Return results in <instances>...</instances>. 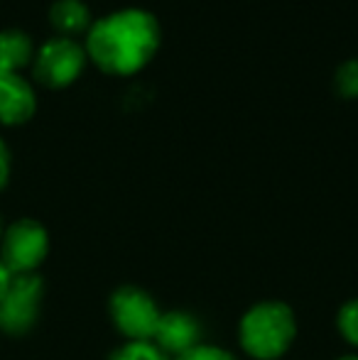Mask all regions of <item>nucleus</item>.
I'll return each mask as SVG.
<instances>
[{
  "instance_id": "423d86ee",
  "label": "nucleus",
  "mask_w": 358,
  "mask_h": 360,
  "mask_svg": "<svg viewBox=\"0 0 358 360\" xmlns=\"http://www.w3.org/2000/svg\"><path fill=\"white\" fill-rule=\"evenodd\" d=\"M42 299V280L37 275H15L0 297V328L8 333H25L34 326Z\"/></svg>"
},
{
  "instance_id": "6e6552de",
  "label": "nucleus",
  "mask_w": 358,
  "mask_h": 360,
  "mask_svg": "<svg viewBox=\"0 0 358 360\" xmlns=\"http://www.w3.org/2000/svg\"><path fill=\"white\" fill-rule=\"evenodd\" d=\"M199 336H201V328L196 323V319L191 314L184 311H170L160 316L158 323V331H155V346L167 356H184L186 351L199 346Z\"/></svg>"
},
{
  "instance_id": "a211bd4d",
  "label": "nucleus",
  "mask_w": 358,
  "mask_h": 360,
  "mask_svg": "<svg viewBox=\"0 0 358 360\" xmlns=\"http://www.w3.org/2000/svg\"><path fill=\"white\" fill-rule=\"evenodd\" d=\"M0 233H3V226H0Z\"/></svg>"
},
{
  "instance_id": "f257e3e1",
  "label": "nucleus",
  "mask_w": 358,
  "mask_h": 360,
  "mask_svg": "<svg viewBox=\"0 0 358 360\" xmlns=\"http://www.w3.org/2000/svg\"><path fill=\"white\" fill-rule=\"evenodd\" d=\"M160 47V25L148 10L125 8L96 20L87 32V57L108 74H135Z\"/></svg>"
},
{
  "instance_id": "f03ea898",
  "label": "nucleus",
  "mask_w": 358,
  "mask_h": 360,
  "mask_svg": "<svg viewBox=\"0 0 358 360\" xmlns=\"http://www.w3.org/2000/svg\"><path fill=\"white\" fill-rule=\"evenodd\" d=\"M297 333L295 314L282 302H260L241 321V346L258 360H277Z\"/></svg>"
},
{
  "instance_id": "0eeeda50",
  "label": "nucleus",
  "mask_w": 358,
  "mask_h": 360,
  "mask_svg": "<svg viewBox=\"0 0 358 360\" xmlns=\"http://www.w3.org/2000/svg\"><path fill=\"white\" fill-rule=\"evenodd\" d=\"M37 94L23 74H0V123L20 125L32 118Z\"/></svg>"
},
{
  "instance_id": "2eb2a0df",
  "label": "nucleus",
  "mask_w": 358,
  "mask_h": 360,
  "mask_svg": "<svg viewBox=\"0 0 358 360\" xmlns=\"http://www.w3.org/2000/svg\"><path fill=\"white\" fill-rule=\"evenodd\" d=\"M10 179V150L5 145V140L0 138V189L8 184Z\"/></svg>"
},
{
  "instance_id": "9b49d317",
  "label": "nucleus",
  "mask_w": 358,
  "mask_h": 360,
  "mask_svg": "<svg viewBox=\"0 0 358 360\" xmlns=\"http://www.w3.org/2000/svg\"><path fill=\"white\" fill-rule=\"evenodd\" d=\"M110 360H167V356L150 341H130L118 348Z\"/></svg>"
},
{
  "instance_id": "dca6fc26",
  "label": "nucleus",
  "mask_w": 358,
  "mask_h": 360,
  "mask_svg": "<svg viewBox=\"0 0 358 360\" xmlns=\"http://www.w3.org/2000/svg\"><path fill=\"white\" fill-rule=\"evenodd\" d=\"M10 280H13V275L8 272V267L0 262V297L5 294V289H8V285H10Z\"/></svg>"
},
{
  "instance_id": "7ed1b4c3",
  "label": "nucleus",
  "mask_w": 358,
  "mask_h": 360,
  "mask_svg": "<svg viewBox=\"0 0 358 360\" xmlns=\"http://www.w3.org/2000/svg\"><path fill=\"white\" fill-rule=\"evenodd\" d=\"M84 64H87V49L74 37L57 34L34 52L32 72L39 84L49 86V89H62L74 79H79Z\"/></svg>"
},
{
  "instance_id": "4468645a",
  "label": "nucleus",
  "mask_w": 358,
  "mask_h": 360,
  "mask_svg": "<svg viewBox=\"0 0 358 360\" xmlns=\"http://www.w3.org/2000/svg\"><path fill=\"white\" fill-rule=\"evenodd\" d=\"M177 360H236L231 356L229 351H224V348H216V346H196L191 348V351H186L184 356H179Z\"/></svg>"
},
{
  "instance_id": "f8f14e48",
  "label": "nucleus",
  "mask_w": 358,
  "mask_h": 360,
  "mask_svg": "<svg viewBox=\"0 0 358 360\" xmlns=\"http://www.w3.org/2000/svg\"><path fill=\"white\" fill-rule=\"evenodd\" d=\"M334 86L344 98H358V59H349L336 69Z\"/></svg>"
},
{
  "instance_id": "ddd939ff",
  "label": "nucleus",
  "mask_w": 358,
  "mask_h": 360,
  "mask_svg": "<svg viewBox=\"0 0 358 360\" xmlns=\"http://www.w3.org/2000/svg\"><path fill=\"white\" fill-rule=\"evenodd\" d=\"M339 331L349 343L358 346V299H351L339 311Z\"/></svg>"
},
{
  "instance_id": "9d476101",
  "label": "nucleus",
  "mask_w": 358,
  "mask_h": 360,
  "mask_svg": "<svg viewBox=\"0 0 358 360\" xmlns=\"http://www.w3.org/2000/svg\"><path fill=\"white\" fill-rule=\"evenodd\" d=\"M49 22L62 37H74L91 27V13L84 0H54L49 5Z\"/></svg>"
},
{
  "instance_id": "39448f33",
  "label": "nucleus",
  "mask_w": 358,
  "mask_h": 360,
  "mask_svg": "<svg viewBox=\"0 0 358 360\" xmlns=\"http://www.w3.org/2000/svg\"><path fill=\"white\" fill-rule=\"evenodd\" d=\"M110 314L115 326L133 341H148L158 331L162 314L158 311L150 294L138 287H120L110 299Z\"/></svg>"
},
{
  "instance_id": "1a4fd4ad",
  "label": "nucleus",
  "mask_w": 358,
  "mask_h": 360,
  "mask_svg": "<svg viewBox=\"0 0 358 360\" xmlns=\"http://www.w3.org/2000/svg\"><path fill=\"white\" fill-rule=\"evenodd\" d=\"M34 57V44L25 30H0V74H15Z\"/></svg>"
},
{
  "instance_id": "f3484780",
  "label": "nucleus",
  "mask_w": 358,
  "mask_h": 360,
  "mask_svg": "<svg viewBox=\"0 0 358 360\" xmlns=\"http://www.w3.org/2000/svg\"><path fill=\"white\" fill-rule=\"evenodd\" d=\"M339 360H358L356 356H346V358H339Z\"/></svg>"
},
{
  "instance_id": "20e7f679",
  "label": "nucleus",
  "mask_w": 358,
  "mask_h": 360,
  "mask_svg": "<svg viewBox=\"0 0 358 360\" xmlns=\"http://www.w3.org/2000/svg\"><path fill=\"white\" fill-rule=\"evenodd\" d=\"M49 238L47 231L32 218L15 221L3 236L0 262L8 267L10 275H34L42 260L47 257Z\"/></svg>"
}]
</instances>
